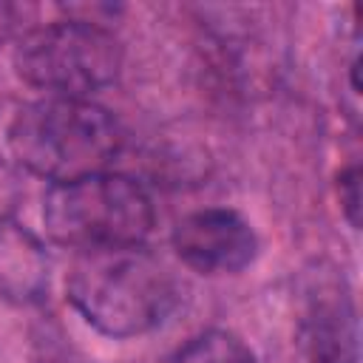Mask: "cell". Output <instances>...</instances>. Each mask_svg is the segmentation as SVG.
Here are the masks:
<instances>
[{"label":"cell","mask_w":363,"mask_h":363,"mask_svg":"<svg viewBox=\"0 0 363 363\" xmlns=\"http://www.w3.org/2000/svg\"><path fill=\"white\" fill-rule=\"evenodd\" d=\"M20 17H23V9H20V6H14V3H3V0H0V45L17 31Z\"/></svg>","instance_id":"cell-11"},{"label":"cell","mask_w":363,"mask_h":363,"mask_svg":"<svg viewBox=\"0 0 363 363\" xmlns=\"http://www.w3.org/2000/svg\"><path fill=\"white\" fill-rule=\"evenodd\" d=\"M65 298L99 335L125 340L162 326L179 306L173 272L142 244L77 252Z\"/></svg>","instance_id":"cell-1"},{"label":"cell","mask_w":363,"mask_h":363,"mask_svg":"<svg viewBox=\"0 0 363 363\" xmlns=\"http://www.w3.org/2000/svg\"><path fill=\"white\" fill-rule=\"evenodd\" d=\"M170 244L179 261L201 275H235L247 269L261 250L252 224L227 207H207L179 218Z\"/></svg>","instance_id":"cell-5"},{"label":"cell","mask_w":363,"mask_h":363,"mask_svg":"<svg viewBox=\"0 0 363 363\" xmlns=\"http://www.w3.org/2000/svg\"><path fill=\"white\" fill-rule=\"evenodd\" d=\"M156 221L147 190L125 173H96L51 184L43 196V227L65 250L139 247Z\"/></svg>","instance_id":"cell-3"},{"label":"cell","mask_w":363,"mask_h":363,"mask_svg":"<svg viewBox=\"0 0 363 363\" xmlns=\"http://www.w3.org/2000/svg\"><path fill=\"white\" fill-rule=\"evenodd\" d=\"M173 363H258L255 352L227 329H207L187 340Z\"/></svg>","instance_id":"cell-8"},{"label":"cell","mask_w":363,"mask_h":363,"mask_svg":"<svg viewBox=\"0 0 363 363\" xmlns=\"http://www.w3.org/2000/svg\"><path fill=\"white\" fill-rule=\"evenodd\" d=\"M122 142L116 116L94 99L43 96L9 122V150L17 164L51 184L105 173Z\"/></svg>","instance_id":"cell-2"},{"label":"cell","mask_w":363,"mask_h":363,"mask_svg":"<svg viewBox=\"0 0 363 363\" xmlns=\"http://www.w3.org/2000/svg\"><path fill=\"white\" fill-rule=\"evenodd\" d=\"M301 340L309 363H357V312L343 272L309 275Z\"/></svg>","instance_id":"cell-6"},{"label":"cell","mask_w":363,"mask_h":363,"mask_svg":"<svg viewBox=\"0 0 363 363\" xmlns=\"http://www.w3.org/2000/svg\"><path fill=\"white\" fill-rule=\"evenodd\" d=\"M17 199H20L17 179H14L11 170L0 162V216H11V210L17 207Z\"/></svg>","instance_id":"cell-10"},{"label":"cell","mask_w":363,"mask_h":363,"mask_svg":"<svg viewBox=\"0 0 363 363\" xmlns=\"http://www.w3.org/2000/svg\"><path fill=\"white\" fill-rule=\"evenodd\" d=\"M337 199H340V210H343L346 221L357 230L360 227V167L357 164H349L346 170H340Z\"/></svg>","instance_id":"cell-9"},{"label":"cell","mask_w":363,"mask_h":363,"mask_svg":"<svg viewBox=\"0 0 363 363\" xmlns=\"http://www.w3.org/2000/svg\"><path fill=\"white\" fill-rule=\"evenodd\" d=\"M48 292V252L34 233L0 216V295L37 303Z\"/></svg>","instance_id":"cell-7"},{"label":"cell","mask_w":363,"mask_h":363,"mask_svg":"<svg viewBox=\"0 0 363 363\" xmlns=\"http://www.w3.org/2000/svg\"><path fill=\"white\" fill-rule=\"evenodd\" d=\"M122 43L94 20H57L26 31L14 48L17 77L45 96L91 99L116 82Z\"/></svg>","instance_id":"cell-4"}]
</instances>
